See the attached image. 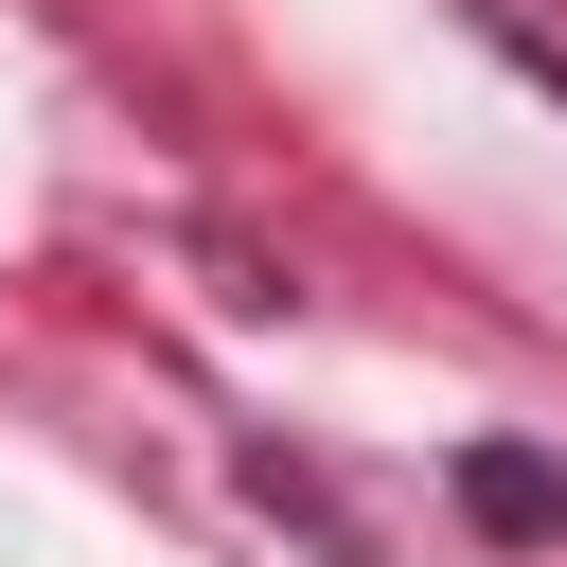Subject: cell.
I'll list each match as a JSON object with an SVG mask.
<instances>
[{
    "mask_svg": "<svg viewBox=\"0 0 567 567\" xmlns=\"http://www.w3.org/2000/svg\"><path fill=\"white\" fill-rule=\"evenodd\" d=\"M461 496H478V532H567V478H549V461H514V443H478V461H461Z\"/></svg>",
    "mask_w": 567,
    "mask_h": 567,
    "instance_id": "obj_1",
    "label": "cell"
}]
</instances>
